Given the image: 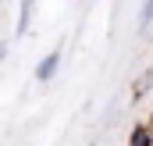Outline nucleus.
<instances>
[{
	"instance_id": "obj_1",
	"label": "nucleus",
	"mask_w": 153,
	"mask_h": 146,
	"mask_svg": "<svg viewBox=\"0 0 153 146\" xmlns=\"http://www.w3.org/2000/svg\"><path fill=\"white\" fill-rule=\"evenodd\" d=\"M61 64H64V50H50V54H43L36 61V82L39 86H46V82H53L57 78V72H61Z\"/></svg>"
},
{
	"instance_id": "obj_2",
	"label": "nucleus",
	"mask_w": 153,
	"mask_h": 146,
	"mask_svg": "<svg viewBox=\"0 0 153 146\" xmlns=\"http://www.w3.org/2000/svg\"><path fill=\"white\" fill-rule=\"evenodd\" d=\"M36 4L39 0H22L18 4V22H14V36H25L32 29V14H36Z\"/></svg>"
},
{
	"instance_id": "obj_3",
	"label": "nucleus",
	"mask_w": 153,
	"mask_h": 146,
	"mask_svg": "<svg viewBox=\"0 0 153 146\" xmlns=\"http://www.w3.org/2000/svg\"><path fill=\"white\" fill-rule=\"evenodd\" d=\"M135 29H139V36H146L153 29V0H143V7H139V25H135Z\"/></svg>"
},
{
	"instance_id": "obj_4",
	"label": "nucleus",
	"mask_w": 153,
	"mask_h": 146,
	"mask_svg": "<svg viewBox=\"0 0 153 146\" xmlns=\"http://www.w3.org/2000/svg\"><path fill=\"white\" fill-rule=\"evenodd\" d=\"M125 146H153L150 143V128H146V125H135V128L128 132V143Z\"/></svg>"
},
{
	"instance_id": "obj_5",
	"label": "nucleus",
	"mask_w": 153,
	"mask_h": 146,
	"mask_svg": "<svg viewBox=\"0 0 153 146\" xmlns=\"http://www.w3.org/2000/svg\"><path fill=\"white\" fill-rule=\"evenodd\" d=\"M4 57H7V43L0 39V61H4Z\"/></svg>"
},
{
	"instance_id": "obj_6",
	"label": "nucleus",
	"mask_w": 153,
	"mask_h": 146,
	"mask_svg": "<svg viewBox=\"0 0 153 146\" xmlns=\"http://www.w3.org/2000/svg\"><path fill=\"white\" fill-rule=\"evenodd\" d=\"M146 128H150V143H153V118H150V121H146Z\"/></svg>"
}]
</instances>
